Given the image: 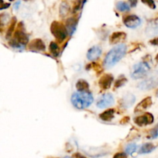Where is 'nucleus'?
<instances>
[{"mask_svg": "<svg viewBox=\"0 0 158 158\" xmlns=\"http://www.w3.org/2000/svg\"><path fill=\"white\" fill-rule=\"evenodd\" d=\"M127 47L125 44L121 43L113 47L109 52L107 53L105 60H104V66L106 69H109L114 66L117 63H119L126 52Z\"/></svg>", "mask_w": 158, "mask_h": 158, "instance_id": "nucleus-1", "label": "nucleus"}, {"mask_svg": "<svg viewBox=\"0 0 158 158\" xmlns=\"http://www.w3.org/2000/svg\"><path fill=\"white\" fill-rule=\"evenodd\" d=\"M94 101L93 95L89 91L86 92H75L71 96V103L73 106L78 110L88 108Z\"/></svg>", "mask_w": 158, "mask_h": 158, "instance_id": "nucleus-2", "label": "nucleus"}, {"mask_svg": "<svg viewBox=\"0 0 158 158\" xmlns=\"http://www.w3.org/2000/svg\"><path fill=\"white\" fill-rule=\"evenodd\" d=\"M158 86V70L153 71L147 78L138 84V88L142 90H149Z\"/></svg>", "mask_w": 158, "mask_h": 158, "instance_id": "nucleus-3", "label": "nucleus"}, {"mask_svg": "<svg viewBox=\"0 0 158 158\" xmlns=\"http://www.w3.org/2000/svg\"><path fill=\"white\" fill-rule=\"evenodd\" d=\"M50 31L53 35L60 43L63 42L68 35V31H67V29L64 25L57 21L53 22L50 26Z\"/></svg>", "mask_w": 158, "mask_h": 158, "instance_id": "nucleus-4", "label": "nucleus"}, {"mask_svg": "<svg viewBox=\"0 0 158 158\" xmlns=\"http://www.w3.org/2000/svg\"><path fill=\"white\" fill-rule=\"evenodd\" d=\"M150 70V66L147 62H139L133 66L131 77L134 80L143 78L144 77L148 75Z\"/></svg>", "mask_w": 158, "mask_h": 158, "instance_id": "nucleus-5", "label": "nucleus"}, {"mask_svg": "<svg viewBox=\"0 0 158 158\" xmlns=\"http://www.w3.org/2000/svg\"><path fill=\"white\" fill-rule=\"evenodd\" d=\"M114 104V98L111 94H105L101 96L98 100L97 106L100 109H105V108L109 107Z\"/></svg>", "mask_w": 158, "mask_h": 158, "instance_id": "nucleus-6", "label": "nucleus"}, {"mask_svg": "<svg viewBox=\"0 0 158 158\" xmlns=\"http://www.w3.org/2000/svg\"><path fill=\"white\" fill-rule=\"evenodd\" d=\"M153 116L150 113H146L142 116H139L134 118V123L139 127L147 126L148 124H151L153 123Z\"/></svg>", "mask_w": 158, "mask_h": 158, "instance_id": "nucleus-7", "label": "nucleus"}, {"mask_svg": "<svg viewBox=\"0 0 158 158\" xmlns=\"http://www.w3.org/2000/svg\"><path fill=\"white\" fill-rule=\"evenodd\" d=\"M22 24H23L22 23H20L19 24L18 29L15 30V33H14V39L17 42H19L20 44L23 45V46H26L29 43V37L26 35V32L23 31V29H21Z\"/></svg>", "mask_w": 158, "mask_h": 158, "instance_id": "nucleus-8", "label": "nucleus"}, {"mask_svg": "<svg viewBox=\"0 0 158 158\" xmlns=\"http://www.w3.org/2000/svg\"><path fill=\"white\" fill-rule=\"evenodd\" d=\"M123 23L126 27L130 29L137 28L141 24V19L136 15H129L123 19Z\"/></svg>", "mask_w": 158, "mask_h": 158, "instance_id": "nucleus-9", "label": "nucleus"}, {"mask_svg": "<svg viewBox=\"0 0 158 158\" xmlns=\"http://www.w3.org/2000/svg\"><path fill=\"white\" fill-rule=\"evenodd\" d=\"M29 49L34 52H43L46 50V46L42 40L35 39L29 43Z\"/></svg>", "mask_w": 158, "mask_h": 158, "instance_id": "nucleus-10", "label": "nucleus"}, {"mask_svg": "<svg viewBox=\"0 0 158 158\" xmlns=\"http://www.w3.org/2000/svg\"><path fill=\"white\" fill-rule=\"evenodd\" d=\"M101 54H102V49L100 46H92L88 49L87 52V58L90 61H94L100 57Z\"/></svg>", "mask_w": 158, "mask_h": 158, "instance_id": "nucleus-11", "label": "nucleus"}, {"mask_svg": "<svg viewBox=\"0 0 158 158\" xmlns=\"http://www.w3.org/2000/svg\"><path fill=\"white\" fill-rule=\"evenodd\" d=\"M113 78L112 75L111 74H105L100 78L99 81V85L102 89H108L111 86L112 83Z\"/></svg>", "mask_w": 158, "mask_h": 158, "instance_id": "nucleus-12", "label": "nucleus"}, {"mask_svg": "<svg viewBox=\"0 0 158 158\" xmlns=\"http://www.w3.org/2000/svg\"><path fill=\"white\" fill-rule=\"evenodd\" d=\"M136 97L133 94H127L121 99V106L123 108H129L134 104Z\"/></svg>", "mask_w": 158, "mask_h": 158, "instance_id": "nucleus-13", "label": "nucleus"}, {"mask_svg": "<svg viewBox=\"0 0 158 158\" xmlns=\"http://www.w3.org/2000/svg\"><path fill=\"white\" fill-rule=\"evenodd\" d=\"M77 25V19L75 17H71V18H68V19H67L65 27H66L67 31H68V33L70 35H72L73 33L75 32Z\"/></svg>", "mask_w": 158, "mask_h": 158, "instance_id": "nucleus-14", "label": "nucleus"}, {"mask_svg": "<svg viewBox=\"0 0 158 158\" xmlns=\"http://www.w3.org/2000/svg\"><path fill=\"white\" fill-rule=\"evenodd\" d=\"M126 37V34L123 32H113L109 38L110 44H117L124 41Z\"/></svg>", "mask_w": 158, "mask_h": 158, "instance_id": "nucleus-15", "label": "nucleus"}, {"mask_svg": "<svg viewBox=\"0 0 158 158\" xmlns=\"http://www.w3.org/2000/svg\"><path fill=\"white\" fill-rule=\"evenodd\" d=\"M152 105V99L151 97H148L144 98L139 104L136 106V109H135V112H141L145 110L148 109Z\"/></svg>", "mask_w": 158, "mask_h": 158, "instance_id": "nucleus-16", "label": "nucleus"}, {"mask_svg": "<svg viewBox=\"0 0 158 158\" xmlns=\"http://www.w3.org/2000/svg\"><path fill=\"white\" fill-rule=\"evenodd\" d=\"M114 114H115L114 110L109 109L104 111V112H102V114L99 115V117H100L101 120H103V121L109 122L114 118Z\"/></svg>", "mask_w": 158, "mask_h": 158, "instance_id": "nucleus-17", "label": "nucleus"}, {"mask_svg": "<svg viewBox=\"0 0 158 158\" xmlns=\"http://www.w3.org/2000/svg\"><path fill=\"white\" fill-rule=\"evenodd\" d=\"M158 33V21L155 20L150 23L147 28V34L148 35H154Z\"/></svg>", "mask_w": 158, "mask_h": 158, "instance_id": "nucleus-18", "label": "nucleus"}, {"mask_svg": "<svg viewBox=\"0 0 158 158\" xmlns=\"http://www.w3.org/2000/svg\"><path fill=\"white\" fill-rule=\"evenodd\" d=\"M76 88L77 89V92H86L89 89V84L86 80L81 79L77 80L76 83Z\"/></svg>", "mask_w": 158, "mask_h": 158, "instance_id": "nucleus-19", "label": "nucleus"}, {"mask_svg": "<svg viewBox=\"0 0 158 158\" xmlns=\"http://www.w3.org/2000/svg\"><path fill=\"white\" fill-rule=\"evenodd\" d=\"M156 148V147L152 143H146L141 146L140 149H139V153L140 154H150L152 151H153Z\"/></svg>", "mask_w": 158, "mask_h": 158, "instance_id": "nucleus-20", "label": "nucleus"}, {"mask_svg": "<svg viewBox=\"0 0 158 158\" xmlns=\"http://www.w3.org/2000/svg\"><path fill=\"white\" fill-rule=\"evenodd\" d=\"M70 11V6L66 2H63L60 5V15L61 17H65Z\"/></svg>", "mask_w": 158, "mask_h": 158, "instance_id": "nucleus-21", "label": "nucleus"}, {"mask_svg": "<svg viewBox=\"0 0 158 158\" xmlns=\"http://www.w3.org/2000/svg\"><path fill=\"white\" fill-rule=\"evenodd\" d=\"M50 52H51L54 56L57 57L58 56L59 54H60V48H59L58 45L55 43V42H51L49 46Z\"/></svg>", "mask_w": 158, "mask_h": 158, "instance_id": "nucleus-22", "label": "nucleus"}, {"mask_svg": "<svg viewBox=\"0 0 158 158\" xmlns=\"http://www.w3.org/2000/svg\"><path fill=\"white\" fill-rule=\"evenodd\" d=\"M116 8H117L118 10L122 12H128L130 9V6L125 2H118L117 4H116Z\"/></svg>", "mask_w": 158, "mask_h": 158, "instance_id": "nucleus-23", "label": "nucleus"}, {"mask_svg": "<svg viewBox=\"0 0 158 158\" xmlns=\"http://www.w3.org/2000/svg\"><path fill=\"white\" fill-rule=\"evenodd\" d=\"M15 25H16V19H15V17H13V18L12 19V20H11L10 25H9V29H8L7 32H6V38L7 39L11 37L14 29H15Z\"/></svg>", "mask_w": 158, "mask_h": 158, "instance_id": "nucleus-24", "label": "nucleus"}, {"mask_svg": "<svg viewBox=\"0 0 158 158\" xmlns=\"http://www.w3.org/2000/svg\"><path fill=\"white\" fill-rule=\"evenodd\" d=\"M9 45L11 46L12 48L15 49H19V50H23L24 49L25 46L23 45L20 44L19 42H17L15 39H12V40H10L9 42Z\"/></svg>", "mask_w": 158, "mask_h": 158, "instance_id": "nucleus-25", "label": "nucleus"}, {"mask_svg": "<svg viewBox=\"0 0 158 158\" xmlns=\"http://www.w3.org/2000/svg\"><path fill=\"white\" fill-rule=\"evenodd\" d=\"M127 79L125 77H124L123 76H121L119 78H118L116 80V82L115 83V87L116 88H119L121 86H123L126 83Z\"/></svg>", "mask_w": 158, "mask_h": 158, "instance_id": "nucleus-26", "label": "nucleus"}, {"mask_svg": "<svg viewBox=\"0 0 158 158\" xmlns=\"http://www.w3.org/2000/svg\"><path fill=\"white\" fill-rule=\"evenodd\" d=\"M136 149H137V145L136 144V143H129V144H128L126 146V148H125V153H126V154H132L133 153H134L135 151H136Z\"/></svg>", "mask_w": 158, "mask_h": 158, "instance_id": "nucleus-27", "label": "nucleus"}, {"mask_svg": "<svg viewBox=\"0 0 158 158\" xmlns=\"http://www.w3.org/2000/svg\"><path fill=\"white\" fill-rule=\"evenodd\" d=\"M143 4L147 5L149 8H150L151 9H156V5L153 0H141Z\"/></svg>", "mask_w": 158, "mask_h": 158, "instance_id": "nucleus-28", "label": "nucleus"}, {"mask_svg": "<svg viewBox=\"0 0 158 158\" xmlns=\"http://www.w3.org/2000/svg\"><path fill=\"white\" fill-rule=\"evenodd\" d=\"M150 137L152 139H155L158 137V124L152 130L151 133H150Z\"/></svg>", "mask_w": 158, "mask_h": 158, "instance_id": "nucleus-29", "label": "nucleus"}, {"mask_svg": "<svg viewBox=\"0 0 158 158\" xmlns=\"http://www.w3.org/2000/svg\"><path fill=\"white\" fill-rule=\"evenodd\" d=\"M9 6H10V4H9V3H6L4 2L3 0H0V10L7 9Z\"/></svg>", "mask_w": 158, "mask_h": 158, "instance_id": "nucleus-30", "label": "nucleus"}, {"mask_svg": "<svg viewBox=\"0 0 158 158\" xmlns=\"http://www.w3.org/2000/svg\"><path fill=\"white\" fill-rule=\"evenodd\" d=\"M81 0H76L75 2H74V10L77 11L80 9V6H81Z\"/></svg>", "mask_w": 158, "mask_h": 158, "instance_id": "nucleus-31", "label": "nucleus"}, {"mask_svg": "<svg viewBox=\"0 0 158 158\" xmlns=\"http://www.w3.org/2000/svg\"><path fill=\"white\" fill-rule=\"evenodd\" d=\"M113 158H126V154L125 153H117L114 155Z\"/></svg>", "mask_w": 158, "mask_h": 158, "instance_id": "nucleus-32", "label": "nucleus"}, {"mask_svg": "<svg viewBox=\"0 0 158 158\" xmlns=\"http://www.w3.org/2000/svg\"><path fill=\"white\" fill-rule=\"evenodd\" d=\"M150 43L152 45H154V46H158V36L155 37V38H153V40H150Z\"/></svg>", "mask_w": 158, "mask_h": 158, "instance_id": "nucleus-33", "label": "nucleus"}, {"mask_svg": "<svg viewBox=\"0 0 158 158\" xmlns=\"http://www.w3.org/2000/svg\"><path fill=\"white\" fill-rule=\"evenodd\" d=\"M129 6L131 7H135L137 5L138 0H129Z\"/></svg>", "mask_w": 158, "mask_h": 158, "instance_id": "nucleus-34", "label": "nucleus"}, {"mask_svg": "<svg viewBox=\"0 0 158 158\" xmlns=\"http://www.w3.org/2000/svg\"><path fill=\"white\" fill-rule=\"evenodd\" d=\"M74 157L76 158H86L85 157H84L83 155H81V154H78V153H77V154H74Z\"/></svg>", "mask_w": 158, "mask_h": 158, "instance_id": "nucleus-35", "label": "nucleus"}, {"mask_svg": "<svg viewBox=\"0 0 158 158\" xmlns=\"http://www.w3.org/2000/svg\"><path fill=\"white\" fill-rule=\"evenodd\" d=\"M129 120V118L128 117H125V118L123 119V120H121V122H122V123H127V122H128Z\"/></svg>", "mask_w": 158, "mask_h": 158, "instance_id": "nucleus-36", "label": "nucleus"}, {"mask_svg": "<svg viewBox=\"0 0 158 158\" xmlns=\"http://www.w3.org/2000/svg\"><path fill=\"white\" fill-rule=\"evenodd\" d=\"M20 1L17 2H15V5H14V9H18L19 6H20Z\"/></svg>", "mask_w": 158, "mask_h": 158, "instance_id": "nucleus-37", "label": "nucleus"}, {"mask_svg": "<svg viewBox=\"0 0 158 158\" xmlns=\"http://www.w3.org/2000/svg\"><path fill=\"white\" fill-rule=\"evenodd\" d=\"M156 60L158 62V54H157V55H156Z\"/></svg>", "mask_w": 158, "mask_h": 158, "instance_id": "nucleus-38", "label": "nucleus"}, {"mask_svg": "<svg viewBox=\"0 0 158 158\" xmlns=\"http://www.w3.org/2000/svg\"><path fill=\"white\" fill-rule=\"evenodd\" d=\"M64 158H71V157H64Z\"/></svg>", "mask_w": 158, "mask_h": 158, "instance_id": "nucleus-39", "label": "nucleus"}, {"mask_svg": "<svg viewBox=\"0 0 158 158\" xmlns=\"http://www.w3.org/2000/svg\"><path fill=\"white\" fill-rule=\"evenodd\" d=\"M9 1H10V2H12V1H14V0H9Z\"/></svg>", "mask_w": 158, "mask_h": 158, "instance_id": "nucleus-40", "label": "nucleus"}, {"mask_svg": "<svg viewBox=\"0 0 158 158\" xmlns=\"http://www.w3.org/2000/svg\"><path fill=\"white\" fill-rule=\"evenodd\" d=\"M156 1H157V2H158V0H156Z\"/></svg>", "mask_w": 158, "mask_h": 158, "instance_id": "nucleus-41", "label": "nucleus"}]
</instances>
